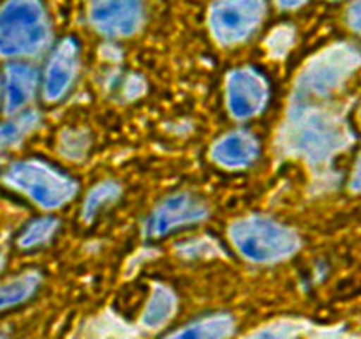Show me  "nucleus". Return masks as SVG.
Instances as JSON below:
<instances>
[{
    "label": "nucleus",
    "instance_id": "f257e3e1",
    "mask_svg": "<svg viewBox=\"0 0 361 339\" xmlns=\"http://www.w3.org/2000/svg\"><path fill=\"white\" fill-rule=\"evenodd\" d=\"M51 30L42 0H6L0 6V55L28 56L48 46Z\"/></svg>",
    "mask_w": 361,
    "mask_h": 339
},
{
    "label": "nucleus",
    "instance_id": "f03ea898",
    "mask_svg": "<svg viewBox=\"0 0 361 339\" xmlns=\"http://www.w3.org/2000/svg\"><path fill=\"white\" fill-rule=\"evenodd\" d=\"M229 239L238 253L254 263H277L293 256L300 247V237L295 230L261 215L233 222Z\"/></svg>",
    "mask_w": 361,
    "mask_h": 339
},
{
    "label": "nucleus",
    "instance_id": "7ed1b4c3",
    "mask_svg": "<svg viewBox=\"0 0 361 339\" xmlns=\"http://www.w3.org/2000/svg\"><path fill=\"white\" fill-rule=\"evenodd\" d=\"M349 143L344 124L330 113L296 106L291 113L289 145L309 162H324Z\"/></svg>",
    "mask_w": 361,
    "mask_h": 339
},
{
    "label": "nucleus",
    "instance_id": "20e7f679",
    "mask_svg": "<svg viewBox=\"0 0 361 339\" xmlns=\"http://www.w3.org/2000/svg\"><path fill=\"white\" fill-rule=\"evenodd\" d=\"M6 182L27 194L34 203L46 210H55L73 200L78 184L62 170L39 159H25L11 165L6 172Z\"/></svg>",
    "mask_w": 361,
    "mask_h": 339
},
{
    "label": "nucleus",
    "instance_id": "39448f33",
    "mask_svg": "<svg viewBox=\"0 0 361 339\" xmlns=\"http://www.w3.org/2000/svg\"><path fill=\"white\" fill-rule=\"evenodd\" d=\"M360 62V52L349 44L331 46L314 56L296 81L295 106H305L310 99L330 95L358 69Z\"/></svg>",
    "mask_w": 361,
    "mask_h": 339
},
{
    "label": "nucleus",
    "instance_id": "423d86ee",
    "mask_svg": "<svg viewBox=\"0 0 361 339\" xmlns=\"http://www.w3.org/2000/svg\"><path fill=\"white\" fill-rule=\"evenodd\" d=\"M264 13V0H215L208 14V25L221 44L233 46L257 30Z\"/></svg>",
    "mask_w": 361,
    "mask_h": 339
},
{
    "label": "nucleus",
    "instance_id": "0eeeda50",
    "mask_svg": "<svg viewBox=\"0 0 361 339\" xmlns=\"http://www.w3.org/2000/svg\"><path fill=\"white\" fill-rule=\"evenodd\" d=\"M270 97L268 80L252 67L233 71L226 81L228 108L235 119L245 120L259 115Z\"/></svg>",
    "mask_w": 361,
    "mask_h": 339
},
{
    "label": "nucleus",
    "instance_id": "6e6552de",
    "mask_svg": "<svg viewBox=\"0 0 361 339\" xmlns=\"http://www.w3.org/2000/svg\"><path fill=\"white\" fill-rule=\"evenodd\" d=\"M208 207L204 201L190 193H176L166 198L145 225V233L150 239H159L183 226L196 225L208 218Z\"/></svg>",
    "mask_w": 361,
    "mask_h": 339
},
{
    "label": "nucleus",
    "instance_id": "1a4fd4ad",
    "mask_svg": "<svg viewBox=\"0 0 361 339\" xmlns=\"http://www.w3.org/2000/svg\"><path fill=\"white\" fill-rule=\"evenodd\" d=\"M88 18L108 37L136 34L145 20V0H90Z\"/></svg>",
    "mask_w": 361,
    "mask_h": 339
},
{
    "label": "nucleus",
    "instance_id": "9d476101",
    "mask_svg": "<svg viewBox=\"0 0 361 339\" xmlns=\"http://www.w3.org/2000/svg\"><path fill=\"white\" fill-rule=\"evenodd\" d=\"M80 66V46L74 39L60 41L53 49L44 71L42 92L46 101H59L73 87Z\"/></svg>",
    "mask_w": 361,
    "mask_h": 339
},
{
    "label": "nucleus",
    "instance_id": "9b49d317",
    "mask_svg": "<svg viewBox=\"0 0 361 339\" xmlns=\"http://www.w3.org/2000/svg\"><path fill=\"white\" fill-rule=\"evenodd\" d=\"M261 147L250 131L240 129L219 138L212 147V159L228 170L249 168L257 161Z\"/></svg>",
    "mask_w": 361,
    "mask_h": 339
},
{
    "label": "nucleus",
    "instance_id": "f8f14e48",
    "mask_svg": "<svg viewBox=\"0 0 361 339\" xmlns=\"http://www.w3.org/2000/svg\"><path fill=\"white\" fill-rule=\"evenodd\" d=\"M37 88V73L28 64H11L4 73V109L20 112L32 101Z\"/></svg>",
    "mask_w": 361,
    "mask_h": 339
},
{
    "label": "nucleus",
    "instance_id": "ddd939ff",
    "mask_svg": "<svg viewBox=\"0 0 361 339\" xmlns=\"http://www.w3.org/2000/svg\"><path fill=\"white\" fill-rule=\"evenodd\" d=\"M235 327L236 321L231 314L217 313L192 321L166 339H228L235 332Z\"/></svg>",
    "mask_w": 361,
    "mask_h": 339
},
{
    "label": "nucleus",
    "instance_id": "4468645a",
    "mask_svg": "<svg viewBox=\"0 0 361 339\" xmlns=\"http://www.w3.org/2000/svg\"><path fill=\"white\" fill-rule=\"evenodd\" d=\"M39 286H41V275L37 272H27L13 281H7L6 285H0V311L27 302L34 297Z\"/></svg>",
    "mask_w": 361,
    "mask_h": 339
},
{
    "label": "nucleus",
    "instance_id": "2eb2a0df",
    "mask_svg": "<svg viewBox=\"0 0 361 339\" xmlns=\"http://www.w3.org/2000/svg\"><path fill=\"white\" fill-rule=\"evenodd\" d=\"M176 307V297L166 286H155L154 293H152L148 306L143 313V323L150 328L161 327L164 321L171 318Z\"/></svg>",
    "mask_w": 361,
    "mask_h": 339
},
{
    "label": "nucleus",
    "instance_id": "dca6fc26",
    "mask_svg": "<svg viewBox=\"0 0 361 339\" xmlns=\"http://www.w3.org/2000/svg\"><path fill=\"white\" fill-rule=\"evenodd\" d=\"M122 194V186L115 180H104V182L97 184L90 193L87 194L83 203V219L85 221H92L97 218L99 212L106 208L108 205L115 203Z\"/></svg>",
    "mask_w": 361,
    "mask_h": 339
},
{
    "label": "nucleus",
    "instance_id": "f3484780",
    "mask_svg": "<svg viewBox=\"0 0 361 339\" xmlns=\"http://www.w3.org/2000/svg\"><path fill=\"white\" fill-rule=\"evenodd\" d=\"M39 124V115L35 112L21 113L20 117L0 124V150L20 143L30 131Z\"/></svg>",
    "mask_w": 361,
    "mask_h": 339
},
{
    "label": "nucleus",
    "instance_id": "a211bd4d",
    "mask_svg": "<svg viewBox=\"0 0 361 339\" xmlns=\"http://www.w3.org/2000/svg\"><path fill=\"white\" fill-rule=\"evenodd\" d=\"M59 219L55 218L35 219L30 225H27V228H25L23 232H21V235L18 237V246L23 247V249L44 246V244L49 242L51 237L55 235L56 230H59Z\"/></svg>",
    "mask_w": 361,
    "mask_h": 339
},
{
    "label": "nucleus",
    "instance_id": "6ab92c4d",
    "mask_svg": "<svg viewBox=\"0 0 361 339\" xmlns=\"http://www.w3.org/2000/svg\"><path fill=\"white\" fill-rule=\"evenodd\" d=\"M348 21L353 27V30L361 34V0H355L348 11Z\"/></svg>",
    "mask_w": 361,
    "mask_h": 339
},
{
    "label": "nucleus",
    "instance_id": "aec40b11",
    "mask_svg": "<svg viewBox=\"0 0 361 339\" xmlns=\"http://www.w3.org/2000/svg\"><path fill=\"white\" fill-rule=\"evenodd\" d=\"M252 339H291V338H288V335L281 331H263L259 332V334L254 335Z\"/></svg>",
    "mask_w": 361,
    "mask_h": 339
},
{
    "label": "nucleus",
    "instance_id": "412c9836",
    "mask_svg": "<svg viewBox=\"0 0 361 339\" xmlns=\"http://www.w3.org/2000/svg\"><path fill=\"white\" fill-rule=\"evenodd\" d=\"M351 187H353V189H355V191H361V157H360V161H358V166H356L355 175H353Z\"/></svg>",
    "mask_w": 361,
    "mask_h": 339
},
{
    "label": "nucleus",
    "instance_id": "4be33fe9",
    "mask_svg": "<svg viewBox=\"0 0 361 339\" xmlns=\"http://www.w3.org/2000/svg\"><path fill=\"white\" fill-rule=\"evenodd\" d=\"M307 0H277V4L281 7H284V9H296V7L303 6Z\"/></svg>",
    "mask_w": 361,
    "mask_h": 339
},
{
    "label": "nucleus",
    "instance_id": "5701e85b",
    "mask_svg": "<svg viewBox=\"0 0 361 339\" xmlns=\"http://www.w3.org/2000/svg\"><path fill=\"white\" fill-rule=\"evenodd\" d=\"M2 267H4V256L0 254V270H2Z\"/></svg>",
    "mask_w": 361,
    "mask_h": 339
}]
</instances>
